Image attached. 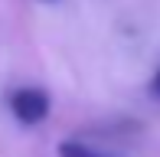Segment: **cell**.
I'll return each instance as SVG.
<instances>
[{
	"label": "cell",
	"mask_w": 160,
	"mask_h": 157,
	"mask_svg": "<svg viewBox=\"0 0 160 157\" xmlns=\"http://www.w3.org/2000/svg\"><path fill=\"white\" fill-rule=\"evenodd\" d=\"M7 105H10V115L20 121V124L33 128L39 124V121L49 118V95L42 89H33V85H23V89H13L10 98H7Z\"/></svg>",
	"instance_id": "cell-1"
},
{
	"label": "cell",
	"mask_w": 160,
	"mask_h": 157,
	"mask_svg": "<svg viewBox=\"0 0 160 157\" xmlns=\"http://www.w3.org/2000/svg\"><path fill=\"white\" fill-rule=\"evenodd\" d=\"M59 157H105V154H98V151H92V147L78 144V141H62Z\"/></svg>",
	"instance_id": "cell-2"
},
{
	"label": "cell",
	"mask_w": 160,
	"mask_h": 157,
	"mask_svg": "<svg viewBox=\"0 0 160 157\" xmlns=\"http://www.w3.org/2000/svg\"><path fill=\"white\" fill-rule=\"evenodd\" d=\"M150 92L160 98V66H157V72H154V78H150Z\"/></svg>",
	"instance_id": "cell-3"
},
{
	"label": "cell",
	"mask_w": 160,
	"mask_h": 157,
	"mask_svg": "<svg viewBox=\"0 0 160 157\" xmlns=\"http://www.w3.org/2000/svg\"><path fill=\"white\" fill-rule=\"evenodd\" d=\"M39 3H59V0H39Z\"/></svg>",
	"instance_id": "cell-4"
}]
</instances>
